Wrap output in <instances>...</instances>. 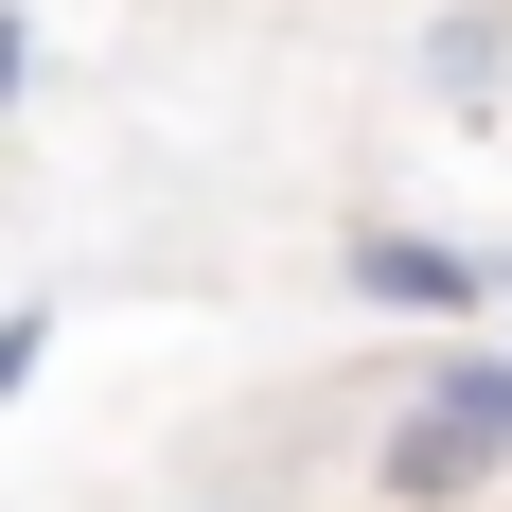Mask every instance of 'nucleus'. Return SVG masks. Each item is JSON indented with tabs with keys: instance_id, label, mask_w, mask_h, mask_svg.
I'll return each mask as SVG.
<instances>
[{
	"instance_id": "4",
	"label": "nucleus",
	"mask_w": 512,
	"mask_h": 512,
	"mask_svg": "<svg viewBox=\"0 0 512 512\" xmlns=\"http://www.w3.org/2000/svg\"><path fill=\"white\" fill-rule=\"evenodd\" d=\"M36 89V18H18V0H0V106Z\"/></svg>"
},
{
	"instance_id": "2",
	"label": "nucleus",
	"mask_w": 512,
	"mask_h": 512,
	"mask_svg": "<svg viewBox=\"0 0 512 512\" xmlns=\"http://www.w3.org/2000/svg\"><path fill=\"white\" fill-rule=\"evenodd\" d=\"M354 301H407V318H477L495 301V265L442 248V230H354Z\"/></svg>"
},
{
	"instance_id": "3",
	"label": "nucleus",
	"mask_w": 512,
	"mask_h": 512,
	"mask_svg": "<svg viewBox=\"0 0 512 512\" xmlns=\"http://www.w3.org/2000/svg\"><path fill=\"white\" fill-rule=\"evenodd\" d=\"M36 354H53V318L18 301V318H0V389H36Z\"/></svg>"
},
{
	"instance_id": "1",
	"label": "nucleus",
	"mask_w": 512,
	"mask_h": 512,
	"mask_svg": "<svg viewBox=\"0 0 512 512\" xmlns=\"http://www.w3.org/2000/svg\"><path fill=\"white\" fill-rule=\"evenodd\" d=\"M495 460H512V354H442V371L407 389V407H389V442H371V477H389L407 512L477 495Z\"/></svg>"
},
{
	"instance_id": "5",
	"label": "nucleus",
	"mask_w": 512,
	"mask_h": 512,
	"mask_svg": "<svg viewBox=\"0 0 512 512\" xmlns=\"http://www.w3.org/2000/svg\"><path fill=\"white\" fill-rule=\"evenodd\" d=\"M495 283H512V265H495Z\"/></svg>"
}]
</instances>
